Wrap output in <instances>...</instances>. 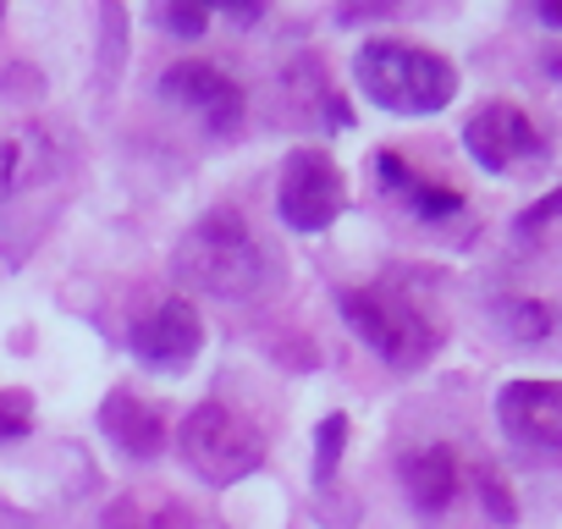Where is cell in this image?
I'll use <instances>...</instances> for the list:
<instances>
[{
  "label": "cell",
  "instance_id": "16",
  "mask_svg": "<svg viewBox=\"0 0 562 529\" xmlns=\"http://www.w3.org/2000/svg\"><path fill=\"white\" fill-rule=\"evenodd\" d=\"M29 430H34L29 392H0V441H23Z\"/></svg>",
  "mask_w": 562,
  "mask_h": 529
},
{
  "label": "cell",
  "instance_id": "1",
  "mask_svg": "<svg viewBox=\"0 0 562 529\" xmlns=\"http://www.w3.org/2000/svg\"><path fill=\"white\" fill-rule=\"evenodd\" d=\"M171 271L182 288L210 293V299H259L276 282L270 248L248 232V221L237 210L199 215L171 254Z\"/></svg>",
  "mask_w": 562,
  "mask_h": 529
},
{
  "label": "cell",
  "instance_id": "17",
  "mask_svg": "<svg viewBox=\"0 0 562 529\" xmlns=\"http://www.w3.org/2000/svg\"><path fill=\"white\" fill-rule=\"evenodd\" d=\"M100 23H105V67H100V83L111 89V83H116V61H122V50H127V18H122V7H105Z\"/></svg>",
  "mask_w": 562,
  "mask_h": 529
},
{
  "label": "cell",
  "instance_id": "20",
  "mask_svg": "<svg viewBox=\"0 0 562 529\" xmlns=\"http://www.w3.org/2000/svg\"><path fill=\"white\" fill-rule=\"evenodd\" d=\"M480 496H485V507H491L496 524H513V496H507V485L491 469H480Z\"/></svg>",
  "mask_w": 562,
  "mask_h": 529
},
{
  "label": "cell",
  "instance_id": "4",
  "mask_svg": "<svg viewBox=\"0 0 562 529\" xmlns=\"http://www.w3.org/2000/svg\"><path fill=\"white\" fill-rule=\"evenodd\" d=\"M342 320L392 370H419L441 342V331L425 320V309H414L408 299H392V293H342Z\"/></svg>",
  "mask_w": 562,
  "mask_h": 529
},
{
  "label": "cell",
  "instance_id": "11",
  "mask_svg": "<svg viewBox=\"0 0 562 529\" xmlns=\"http://www.w3.org/2000/svg\"><path fill=\"white\" fill-rule=\"evenodd\" d=\"M100 430H105L127 458H160V452H166V419H160L144 397H133V392H111V397H105Z\"/></svg>",
  "mask_w": 562,
  "mask_h": 529
},
{
  "label": "cell",
  "instance_id": "6",
  "mask_svg": "<svg viewBox=\"0 0 562 529\" xmlns=\"http://www.w3.org/2000/svg\"><path fill=\"white\" fill-rule=\"evenodd\" d=\"M127 348H133V359H138L144 370L177 375V370H188V364L199 359V348H204V320H199V309H193L188 299H166V304H155L149 315L133 320Z\"/></svg>",
  "mask_w": 562,
  "mask_h": 529
},
{
  "label": "cell",
  "instance_id": "18",
  "mask_svg": "<svg viewBox=\"0 0 562 529\" xmlns=\"http://www.w3.org/2000/svg\"><path fill=\"white\" fill-rule=\"evenodd\" d=\"M160 29H166V34H182V40H199V34L210 29V12H204V7H166V12H160Z\"/></svg>",
  "mask_w": 562,
  "mask_h": 529
},
{
  "label": "cell",
  "instance_id": "12",
  "mask_svg": "<svg viewBox=\"0 0 562 529\" xmlns=\"http://www.w3.org/2000/svg\"><path fill=\"white\" fill-rule=\"evenodd\" d=\"M403 491H408V502H414L425 518L447 513L452 496H458V458H452V447L430 441V447L408 452V458H403Z\"/></svg>",
  "mask_w": 562,
  "mask_h": 529
},
{
  "label": "cell",
  "instance_id": "14",
  "mask_svg": "<svg viewBox=\"0 0 562 529\" xmlns=\"http://www.w3.org/2000/svg\"><path fill=\"white\" fill-rule=\"evenodd\" d=\"M342 447H348V414H326L315 425V485H331L337 480Z\"/></svg>",
  "mask_w": 562,
  "mask_h": 529
},
{
  "label": "cell",
  "instance_id": "7",
  "mask_svg": "<svg viewBox=\"0 0 562 529\" xmlns=\"http://www.w3.org/2000/svg\"><path fill=\"white\" fill-rule=\"evenodd\" d=\"M496 425L529 452H562V381H507L496 392Z\"/></svg>",
  "mask_w": 562,
  "mask_h": 529
},
{
  "label": "cell",
  "instance_id": "3",
  "mask_svg": "<svg viewBox=\"0 0 562 529\" xmlns=\"http://www.w3.org/2000/svg\"><path fill=\"white\" fill-rule=\"evenodd\" d=\"M177 458L210 480V485H237L265 463V436L226 403H199L177 425Z\"/></svg>",
  "mask_w": 562,
  "mask_h": 529
},
{
  "label": "cell",
  "instance_id": "2",
  "mask_svg": "<svg viewBox=\"0 0 562 529\" xmlns=\"http://www.w3.org/2000/svg\"><path fill=\"white\" fill-rule=\"evenodd\" d=\"M353 83L392 116H436L458 94V67L408 40H370L353 56Z\"/></svg>",
  "mask_w": 562,
  "mask_h": 529
},
{
  "label": "cell",
  "instance_id": "5",
  "mask_svg": "<svg viewBox=\"0 0 562 529\" xmlns=\"http://www.w3.org/2000/svg\"><path fill=\"white\" fill-rule=\"evenodd\" d=\"M276 204L293 232H326L348 204V177L326 149H293L288 166H281Z\"/></svg>",
  "mask_w": 562,
  "mask_h": 529
},
{
  "label": "cell",
  "instance_id": "21",
  "mask_svg": "<svg viewBox=\"0 0 562 529\" xmlns=\"http://www.w3.org/2000/svg\"><path fill=\"white\" fill-rule=\"evenodd\" d=\"M540 23H546V29H562V0H546V7H540Z\"/></svg>",
  "mask_w": 562,
  "mask_h": 529
},
{
  "label": "cell",
  "instance_id": "8",
  "mask_svg": "<svg viewBox=\"0 0 562 529\" xmlns=\"http://www.w3.org/2000/svg\"><path fill=\"white\" fill-rule=\"evenodd\" d=\"M463 149L474 155L480 171H513L518 160L540 155V133H535V122H529L518 105L491 100V105H480V111L469 116V127H463Z\"/></svg>",
  "mask_w": 562,
  "mask_h": 529
},
{
  "label": "cell",
  "instance_id": "10",
  "mask_svg": "<svg viewBox=\"0 0 562 529\" xmlns=\"http://www.w3.org/2000/svg\"><path fill=\"white\" fill-rule=\"evenodd\" d=\"M61 171V149L45 127H18L0 138V204H12Z\"/></svg>",
  "mask_w": 562,
  "mask_h": 529
},
{
  "label": "cell",
  "instance_id": "13",
  "mask_svg": "<svg viewBox=\"0 0 562 529\" xmlns=\"http://www.w3.org/2000/svg\"><path fill=\"white\" fill-rule=\"evenodd\" d=\"M105 529H193V513L171 496H122L111 502Z\"/></svg>",
  "mask_w": 562,
  "mask_h": 529
},
{
  "label": "cell",
  "instance_id": "9",
  "mask_svg": "<svg viewBox=\"0 0 562 529\" xmlns=\"http://www.w3.org/2000/svg\"><path fill=\"white\" fill-rule=\"evenodd\" d=\"M160 89H166L171 100L193 105V111L210 122V133H221V138L237 133V122H243V89H237L221 67H210V61H177V67H166Z\"/></svg>",
  "mask_w": 562,
  "mask_h": 529
},
{
  "label": "cell",
  "instance_id": "19",
  "mask_svg": "<svg viewBox=\"0 0 562 529\" xmlns=\"http://www.w3.org/2000/svg\"><path fill=\"white\" fill-rule=\"evenodd\" d=\"M502 320H507V331H518V337H546V315H540V304H502Z\"/></svg>",
  "mask_w": 562,
  "mask_h": 529
},
{
  "label": "cell",
  "instance_id": "15",
  "mask_svg": "<svg viewBox=\"0 0 562 529\" xmlns=\"http://www.w3.org/2000/svg\"><path fill=\"white\" fill-rule=\"evenodd\" d=\"M403 193L414 199V210H419L425 221H441V215H458V210H463V193H452V188H436V182H419V177H414Z\"/></svg>",
  "mask_w": 562,
  "mask_h": 529
}]
</instances>
